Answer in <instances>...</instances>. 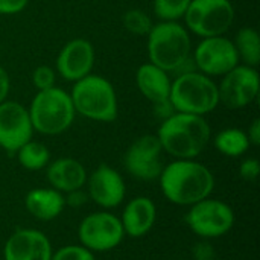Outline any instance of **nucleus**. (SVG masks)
I'll return each mask as SVG.
<instances>
[{
  "instance_id": "obj_18",
  "label": "nucleus",
  "mask_w": 260,
  "mask_h": 260,
  "mask_svg": "<svg viewBox=\"0 0 260 260\" xmlns=\"http://www.w3.org/2000/svg\"><path fill=\"white\" fill-rule=\"evenodd\" d=\"M47 181L52 189L61 193H69L81 189L87 183V171L81 161L70 157H62L47 166Z\"/></svg>"
},
{
  "instance_id": "obj_5",
  "label": "nucleus",
  "mask_w": 260,
  "mask_h": 260,
  "mask_svg": "<svg viewBox=\"0 0 260 260\" xmlns=\"http://www.w3.org/2000/svg\"><path fill=\"white\" fill-rule=\"evenodd\" d=\"M75 111L94 122H113L119 105L114 87L99 75H88L75 82L70 93Z\"/></svg>"
},
{
  "instance_id": "obj_25",
  "label": "nucleus",
  "mask_w": 260,
  "mask_h": 260,
  "mask_svg": "<svg viewBox=\"0 0 260 260\" xmlns=\"http://www.w3.org/2000/svg\"><path fill=\"white\" fill-rule=\"evenodd\" d=\"M122 23H123V27L129 34L139 35V37H146L149 34L151 27L154 26L151 17L142 9H129V11H126L123 14V17H122Z\"/></svg>"
},
{
  "instance_id": "obj_7",
  "label": "nucleus",
  "mask_w": 260,
  "mask_h": 260,
  "mask_svg": "<svg viewBox=\"0 0 260 260\" xmlns=\"http://www.w3.org/2000/svg\"><path fill=\"white\" fill-rule=\"evenodd\" d=\"M184 20L186 29L201 38L219 37L232 27L235 8L230 0H192Z\"/></svg>"
},
{
  "instance_id": "obj_10",
  "label": "nucleus",
  "mask_w": 260,
  "mask_h": 260,
  "mask_svg": "<svg viewBox=\"0 0 260 260\" xmlns=\"http://www.w3.org/2000/svg\"><path fill=\"white\" fill-rule=\"evenodd\" d=\"M193 62L207 76H224L239 64L235 43L222 35L203 38L193 50Z\"/></svg>"
},
{
  "instance_id": "obj_11",
  "label": "nucleus",
  "mask_w": 260,
  "mask_h": 260,
  "mask_svg": "<svg viewBox=\"0 0 260 260\" xmlns=\"http://www.w3.org/2000/svg\"><path fill=\"white\" fill-rule=\"evenodd\" d=\"M259 73L250 66H236L224 75L218 85L219 104L230 110H239L256 101L259 94Z\"/></svg>"
},
{
  "instance_id": "obj_31",
  "label": "nucleus",
  "mask_w": 260,
  "mask_h": 260,
  "mask_svg": "<svg viewBox=\"0 0 260 260\" xmlns=\"http://www.w3.org/2000/svg\"><path fill=\"white\" fill-rule=\"evenodd\" d=\"M64 200H66V204L70 207H81L87 203V195L81 189H78V190L69 192L67 198H64Z\"/></svg>"
},
{
  "instance_id": "obj_15",
  "label": "nucleus",
  "mask_w": 260,
  "mask_h": 260,
  "mask_svg": "<svg viewBox=\"0 0 260 260\" xmlns=\"http://www.w3.org/2000/svg\"><path fill=\"white\" fill-rule=\"evenodd\" d=\"M94 47L85 38L70 40L58 53L56 72L62 79L76 82L88 76L94 66Z\"/></svg>"
},
{
  "instance_id": "obj_20",
  "label": "nucleus",
  "mask_w": 260,
  "mask_h": 260,
  "mask_svg": "<svg viewBox=\"0 0 260 260\" xmlns=\"http://www.w3.org/2000/svg\"><path fill=\"white\" fill-rule=\"evenodd\" d=\"M27 212L40 221H52L61 215L66 200L55 189H34L24 198Z\"/></svg>"
},
{
  "instance_id": "obj_16",
  "label": "nucleus",
  "mask_w": 260,
  "mask_h": 260,
  "mask_svg": "<svg viewBox=\"0 0 260 260\" xmlns=\"http://www.w3.org/2000/svg\"><path fill=\"white\" fill-rule=\"evenodd\" d=\"M125 192L126 189L122 175L108 165L96 168L88 178L90 198L104 209L117 207L123 201Z\"/></svg>"
},
{
  "instance_id": "obj_23",
  "label": "nucleus",
  "mask_w": 260,
  "mask_h": 260,
  "mask_svg": "<svg viewBox=\"0 0 260 260\" xmlns=\"http://www.w3.org/2000/svg\"><path fill=\"white\" fill-rule=\"evenodd\" d=\"M17 157H18V163L27 171H40L46 168L50 161L49 149L43 143L34 140L24 143L17 151Z\"/></svg>"
},
{
  "instance_id": "obj_17",
  "label": "nucleus",
  "mask_w": 260,
  "mask_h": 260,
  "mask_svg": "<svg viewBox=\"0 0 260 260\" xmlns=\"http://www.w3.org/2000/svg\"><path fill=\"white\" fill-rule=\"evenodd\" d=\"M5 260H50L52 247L38 230H18L5 244Z\"/></svg>"
},
{
  "instance_id": "obj_21",
  "label": "nucleus",
  "mask_w": 260,
  "mask_h": 260,
  "mask_svg": "<svg viewBox=\"0 0 260 260\" xmlns=\"http://www.w3.org/2000/svg\"><path fill=\"white\" fill-rule=\"evenodd\" d=\"M250 146L247 133L238 128H227L215 137V148L227 157H241Z\"/></svg>"
},
{
  "instance_id": "obj_1",
  "label": "nucleus",
  "mask_w": 260,
  "mask_h": 260,
  "mask_svg": "<svg viewBox=\"0 0 260 260\" xmlns=\"http://www.w3.org/2000/svg\"><path fill=\"white\" fill-rule=\"evenodd\" d=\"M163 195L177 206H193L209 198L215 187L210 169L195 160H175L163 168L160 177Z\"/></svg>"
},
{
  "instance_id": "obj_26",
  "label": "nucleus",
  "mask_w": 260,
  "mask_h": 260,
  "mask_svg": "<svg viewBox=\"0 0 260 260\" xmlns=\"http://www.w3.org/2000/svg\"><path fill=\"white\" fill-rule=\"evenodd\" d=\"M50 260H94V256L82 245H67L52 253Z\"/></svg>"
},
{
  "instance_id": "obj_12",
  "label": "nucleus",
  "mask_w": 260,
  "mask_h": 260,
  "mask_svg": "<svg viewBox=\"0 0 260 260\" xmlns=\"http://www.w3.org/2000/svg\"><path fill=\"white\" fill-rule=\"evenodd\" d=\"M34 126L27 108L15 101L0 104V146L8 152H17L32 140Z\"/></svg>"
},
{
  "instance_id": "obj_33",
  "label": "nucleus",
  "mask_w": 260,
  "mask_h": 260,
  "mask_svg": "<svg viewBox=\"0 0 260 260\" xmlns=\"http://www.w3.org/2000/svg\"><path fill=\"white\" fill-rule=\"evenodd\" d=\"M247 137H248V140H250V145L259 146L260 145V120L259 119H254V120H253V123H251V125H250V128H248Z\"/></svg>"
},
{
  "instance_id": "obj_19",
  "label": "nucleus",
  "mask_w": 260,
  "mask_h": 260,
  "mask_svg": "<svg viewBox=\"0 0 260 260\" xmlns=\"http://www.w3.org/2000/svg\"><path fill=\"white\" fill-rule=\"evenodd\" d=\"M155 218L157 209L152 200L146 197H137L126 204L120 222L125 235L131 238H142L154 227Z\"/></svg>"
},
{
  "instance_id": "obj_8",
  "label": "nucleus",
  "mask_w": 260,
  "mask_h": 260,
  "mask_svg": "<svg viewBox=\"0 0 260 260\" xmlns=\"http://www.w3.org/2000/svg\"><path fill=\"white\" fill-rule=\"evenodd\" d=\"M190 230L204 239L219 238L229 233L235 224L232 207L219 200L206 198L193 206L186 216Z\"/></svg>"
},
{
  "instance_id": "obj_3",
  "label": "nucleus",
  "mask_w": 260,
  "mask_h": 260,
  "mask_svg": "<svg viewBox=\"0 0 260 260\" xmlns=\"http://www.w3.org/2000/svg\"><path fill=\"white\" fill-rule=\"evenodd\" d=\"M148 37L149 61L165 72L181 70L192 52L187 29L177 21H160L154 24Z\"/></svg>"
},
{
  "instance_id": "obj_34",
  "label": "nucleus",
  "mask_w": 260,
  "mask_h": 260,
  "mask_svg": "<svg viewBox=\"0 0 260 260\" xmlns=\"http://www.w3.org/2000/svg\"><path fill=\"white\" fill-rule=\"evenodd\" d=\"M215 260H216V259H215Z\"/></svg>"
},
{
  "instance_id": "obj_6",
  "label": "nucleus",
  "mask_w": 260,
  "mask_h": 260,
  "mask_svg": "<svg viewBox=\"0 0 260 260\" xmlns=\"http://www.w3.org/2000/svg\"><path fill=\"white\" fill-rule=\"evenodd\" d=\"M27 111L34 131L44 136L62 134L72 126L76 114L70 93L58 87L38 91Z\"/></svg>"
},
{
  "instance_id": "obj_2",
  "label": "nucleus",
  "mask_w": 260,
  "mask_h": 260,
  "mask_svg": "<svg viewBox=\"0 0 260 260\" xmlns=\"http://www.w3.org/2000/svg\"><path fill=\"white\" fill-rule=\"evenodd\" d=\"M212 131L204 116L172 113L163 119L157 139L161 149L178 160H192L198 157L209 145Z\"/></svg>"
},
{
  "instance_id": "obj_14",
  "label": "nucleus",
  "mask_w": 260,
  "mask_h": 260,
  "mask_svg": "<svg viewBox=\"0 0 260 260\" xmlns=\"http://www.w3.org/2000/svg\"><path fill=\"white\" fill-rule=\"evenodd\" d=\"M136 82L140 93L154 104L155 113L161 119H166L174 113V108L169 102L171 79L168 76V72L154 66L152 62H146L137 69Z\"/></svg>"
},
{
  "instance_id": "obj_24",
  "label": "nucleus",
  "mask_w": 260,
  "mask_h": 260,
  "mask_svg": "<svg viewBox=\"0 0 260 260\" xmlns=\"http://www.w3.org/2000/svg\"><path fill=\"white\" fill-rule=\"evenodd\" d=\"M192 0H154V12L161 21H177L184 17Z\"/></svg>"
},
{
  "instance_id": "obj_9",
  "label": "nucleus",
  "mask_w": 260,
  "mask_h": 260,
  "mask_svg": "<svg viewBox=\"0 0 260 260\" xmlns=\"http://www.w3.org/2000/svg\"><path fill=\"white\" fill-rule=\"evenodd\" d=\"M78 235L82 247L87 250L110 251L122 242L125 232L117 216L107 212H96L82 219Z\"/></svg>"
},
{
  "instance_id": "obj_28",
  "label": "nucleus",
  "mask_w": 260,
  "mask_h": 260,
  "mask_svg": "<svg viewBox=\"0 0 260 260\" xmlns=\"http://www.w3.org/2000/svg\"><path fill=\"white\" fill-rule=\"evenodd\" d=\"M239 174L242 177V180L245 181H256L260 174V163L256 158H247L242 161L241 168H239Z\"/></svg>"
},
{
  "instance_id": "obj_29",
  "label": "nucleus",
  "mask_w": 260,
  "mask_h": 260,
  "mask_svg": "<svg viewBox=\"0 0 260 260\" xmlns=\"http://www.w3.org/2000/svg\"><path fill=\"white\" fill-rule=\"evenodd\" d=\"M29 0H0V15H14L27 6Z\"/></svg>"
},
{
  "instance_id": "obj_13",
  "label": "nucleus",
  "mask_w": 260,
  "mask_h": 260,
  "mask_svg": "<svg viewBox=\"0 0 260 260\" xmlns=\"http://www.w3.org/2000/svg\"><path fill=\"white\" fill-rule=\"evenodd\" d=\"M161 151L157 136L145 134L139 137L125 154V166L128 172L143 181L157 180L163 171L160 160Z\"/></svg>"
},
{
  "instance_id": "obj_4",
  "label": "nucleus",
  "mask_w": 260,
  "mask_h": 260,
  "mask_svg": "<svg viewBox=\"0 0 260 260\" xmlns=\"http://www.w3.org/2000/svg\"><path fill=\"white\" fill-rule=\"evenodd\" d=\"M169 102L177 113L204 116L219 105L218 85L200 72H183L171 82Z\"/></svg>"
},
{
  "instance_id": "obj_22",
  "label": "nucleus",
  "mask_w": 260,
  "mask_h": 260,
  "mask_svg": "<svg viewBox=\"0 0 260 260\" xmlns=\"http://www.w3.org/2000/svg\"><path fill=\"white\" fill-rule=\"evenodd\" d=\"M233 43L239 59H242L245 66L256 69L260 62V40L257 30L253 27H242L239 29Z\"/></svg>"
},
{
  "instance_id": "obj_30",
  "label": "nucleus",
  "mask_w": 260,
  "mask_h": 260,
  "mask_svg": "<svg viewBox=\"0 0 260 260\" xmlns=\"http://www.w3.org/2000/svg\"><path fill=\"white\" fill-rule=\"evenodd\" d=\"M193 259L195 260H215V251H213V247L203 241V242H198L195 247H193Z\"/></svg>"
},
{
  "instance_id": "obj_27",
  "label": "nucleus",
  "mask_w": 260,
  "mask_h": 260,
  "mask_svg": "<svg viewBox=\"0 0 260 260\" xmlns=\"http://www.w3.org/2000/svg\"><path fill=\"white\" fill-rule=\"evenodd\" d=\"M55 81H56L55 70L49 66H38L32 73V82L38 91L55 87Z\"/></svg>"
},
{
  "instance_id": "obj_32",
  "label": "nucleus",
  "mask_w": 260,
  "mask_h": 260,
  "mask_svg": "<svg viewBox=\"0 0 260 260\" xmlns=\"http://www.w3.org/2000/svg\"><path fill=\"white\" fill-rule=\"evenodd\" d=\"M9 88H11L9 75L6 73V70L3 67H0V104L6 101V98L9 94Z\"/></svg>"
}]
</instances>
